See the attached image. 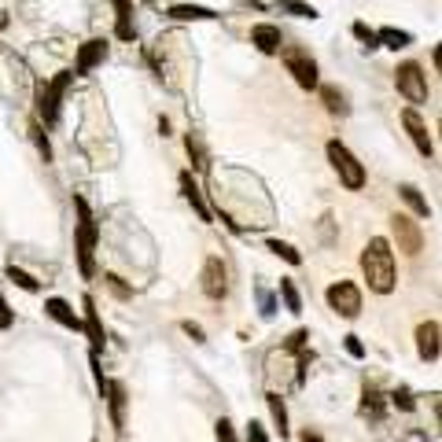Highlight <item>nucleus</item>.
Wrapping results in <instances>:
<instances>
[{"instance_id": "nucleus-1", "label": "nucleus", "mask_w": 442, "mask_h": 442, "mask_svg": "<svg viewBox=\"0 0 442 442\" xmlns=\"http://www.w3.org/2000/svg\"><path fill=\"white\" fill-rule=\"evenodd\" d=\"M361 273L369 280V287L376 295H387L394 292V251H391V243L384 236H372L365 243V251H361Z\"/></svg>"}, {"instance_id": "nucleus-2", "label": "nucleus", "mask_w": 442, "mask_h": 442, "mask_svg": "<svg viewBox=\"0 0 442 442\" xmlns=\"http://www.w3.org/2000/svg\"><path fill=\"white\" fill-rule=\"evenodd\" d=\"M74 210H78V232H74V251H78V269L81 277H93V247H96V217L88 210L81 195H74Z\"/></svg>"}, {"instance_id": "nucleus-3", "label": "nucleus", "mask_w": 442, "mask_h": 442, "mask_svg": "<svg viewBox=\"0 0 442 442\" xmlns=\"http://www.w3.org/2000/svg\"><path fill=\"white\" fill-rule=\"evenodd\" d=\"M328 163H332V170L339 173L343 188H350V192L365 188V166H361L358 159H354L346 144H339V140H328Z\"/></svg>"}, {"instance_id": "nucleus-4", "label": "nucleus", "mask_w": 442, "mask_h": 442, "mask_svg": "<svg viewBox=\"0 0 442 442\" xmlns=\"http://www.w3.org/2000/svg\"><path fill=\"white\" fill-rule=\"evenodd\" d=\"M71 81H74V71H59L52 85L37 81V122L52 125L59 118V100H63V93H66V85H71Z\"/></svg>"}, {"instance_id": "nucleus-5", "label": "nucleus", "mask_w": 442, "mask_h": 442, "mask_svg": "<svg viewBox=\"0 0 442 442\" xmlns=\"http://www.w3.org/2000/svg\"><path fill=\"white\" fill-rule=\"evenodd\" d=\"M280 56H284L287 74L295 78V85H299V88H306V93H314V88L321 85V78H317V63H314V56H309L306 48H295V44H284V48H280Z\"/></svg>"}, {"instance_id": "nucleus-6", "label": "nucleus", "mask_w": 442, "mask_h": 442, "mask_svg": "<svg viewBox=\"0 0 442 442\" xmlns=\"http://www.w3.org/2000/svg\"><path fill=\"white\" fill-rule=\"evenodd\" d=\"M394 85L409 103H428V74L420 71V63H402L394 71Z\"/></svg>"}, {"instance_id": "nucleus-7", "label": "nucleus", "mask_w": 442, "mask_h": 442, "mask_svg": "<svg viewBox=\"0 0 442 442\" xmlns=\"http://www.w3.org/2000/svg\"><path fill=\"white\" fill-rule=\"evenodd\" d=\"M328 306L336 309L339 317H358L361 314V292H358V284L336 280V284L328 287Z\"/></svg>"}, {"instance_id": "nucleus-8", "label": "nucleus", "mask_w": 442, "mask_h": 442, "mask_svg": "<svg viewBox=\"0 0 442 442\" xmlns=\"http://www.w3.org/2000/svg\"><path fill=\"white\" fill-rule=\"evenodd\" d=\"M391 229H394V240H398V251H406V255H420V251H424V232H420V225H416L409 214H394L391 217Z\"/></svg>"}, {"instance_id": "nucleus-9", "label": "nucleus", "mask_w": 442, "mask_h": 442, "mask_svg": "<svg viewBox=\"0 0 442 442\" xmlns=\"http://www.w3.org/2000/svg\"><path fill=\"white\" fill-rule=\"evenodd\" d=\"M203 295L214 299V302H221L229 295V269H225V262H221L217 255H210L203 262Z\"/></svg>"}, {"instance_id": "nucleus-10", "label": "nucleus", "mask_w": 442, "mask_h": 442, "mask_svg": "<svg viewBox=\"0 0 442 442\" xmlns=\"http://www.w3.org/2000/svg\"><path fill=\"white\" fill-rule=\"evenodd\" d=\"M402 125H406V133H409V140L416 144V151L424 155V159H431V155H435V144H431L428 122L416 115V107H406V110H402Z\"/></svg>"}, {"instance_id": "nucleus-11", "label": "nucleus", "mask_w": 442, "mask_h": 442, "mask_svg": "<svg viewBox=\"0 0 442 442\" xmlns=\"http://www.w3.org/2000/svg\"><path fill=\"white\" fill-rule=\"evenodd\" d=\"M251 44L265 56H277L284 48V34H280V26H273V22H258V26H251Z\"/></svg>"}, {"instance_id": "nucleus-12", "label": "nucleus", "mask_w": 442, "mask_h": 442, "mask_svg": "<svg viewBox=\"0 0 442 442\" xmlns=\"http://www.w3.org/2000/svg\"><path fill=\"white\" fill-rule=\"evenodd\" d=\"M100 387L110 406V424H115V431H125V387L118 380H100Z\"/></svg>"}, {"instance_id": "nucleus-13", "label": "nucleus", "mask_w": 442, "mask_h": 442, "mask_svg": "<svg viewBox=\"0 0 442 442\" xmlns=\"http://www.w3.org/2000/svg\"><path fill=\"white\" fill-rule=\"evenodd\" d=\"M107 59V41H100V37H93V41H85L81 48H78V63H74V78L78 74H88L96 63H103Z\"/></svg>"}, {"instance_id": "nucleus-14", "label": "nucleus", "mask_w": 442, "mask_h": 442, "mask_svg": "<svg viewBox=\"0 0 442 442\" xmlns=\"http://www.w3.org/2000/svg\"><path fill=\"white\" fill-rule=\"evenodd\" d=\"M416 350L424 361H435L438 358V321H424L416 328Z\"/></svg>"}, {"instance_id": "nucleus-15", "label": "nucleus", "mask_w": 442, "mask_h": 442, "mask_svg": "<svg viewBox=\"0 0 442 442\" xmlns=\"http://www.w3.org/2000/svg\"><path fill=\"white\" fill-rule=\"evenodd\" d=\"M44 314H48L52 321H59L63 328H71V332H81V317L74 314V306L66 302V299H48V302H44Z\"/></svg>"}, {"instance_id": "nucleus-16", "label": "nucleus", "mask_w": 442, "mask_h": 442, "mask_svg": "<svg viewBox=\"0 0 442 442\" xmlns=\"http://www.w3.org/2000/svg\"><path fill=\"white\" fill-rule=\"evenodd\" d=\"M81 306H85V321H81V328L88 332V339H93V354H96V350H103V324H100V314H96L93 295H85Z\"/></svg>"}, {"instance_id": "nucleus-17", "label": "nucleus", "mask_w": 442, "mask_h": 442, "mask_svg": "<svg viewBox=\"0 0 442 442\" xmlns=\"http://www.w3.org/2000/svg\"><path fill=\"white\" fill-rule=\"evenodd\" d=\"M115 37L118 41L137 37V30H133V4H129V0H115Z\"/></svg>"}, {"instance_id": "nucleus-18", "label": "nucleus", "mask_w": 442, "mask_h": 442, "mask_svg": "<svg viewBox=\"0 0 442 442\" xmlns=\"http://www.w3.org/2000/svg\"><path fill=\"white\" fill-rule=\"evenodd\" d=\"M181 188H185V199L192 203V210L199 214V221H210V210L203 203V192H199V185L192 181V173H181Z\"/></svg>"}, {"instance_id": "nucleus-19", "label": "nucleus", "mask_w": 442, "mask_h": 442, "mask_svg": "<svg viewBox=\"0 0 442 442\" xmlns=\"http://www.w3.org/2000/svg\"><path fill=\"white\" fill-rule=\"evenodd\" d=\"M166 15H170V19H177V22H192V19H199V22H210V19H217V11H210V8H199V4H173Z\"/></svg>"}, {"instance_id": "nucleus-20", "label": "nucleus", "mask_w": 442, "mask_h": 442, "mask_svg": "<svg viewBox=\"0 0 442 442\" xmlns=\"http://www.w3.org/2000/svg\"><path fill=\"white\" fill-rule=\"evenodd\" d=\"M398 195H402V199H406V203H409V210H413L416 217H428V214H431V207H428V199H424V195H420V188H416V185H402V188H398Z\"/></svg>"}, {"instance_id": "nucleus-21", "label": "nucleus", "mask_w": 442, "mask_h": 442, "mask_svg": "<svg viewBox=\"0 0 442 442\" xmlns=\"http://www.w3.org/2000/svg\"><path fill=\"white\" fill-rule=\"evenodd\" d=\"M321 88V100H324V107H328V115H346V96L339 93L336 85H317Z\"/></svg>"}, {"instance_id": "nucleus-22", "label": "nucleus", "mask_w": 442, "mask_h": 442, "mask_svg": "<svg viewBox=\"0 0 442 442\" xmlns=\"http://www.w3.org/2000/svg\"><path fill=\"white\" fill-rule=\"evenodd\" d=\"M376 41H384L387 48H394V52H398V48H406V44L413 41V34H406V30H394V26H384L380 34H376Z\"/></svg>"}, {"instance_id": "nucleus-23", "label": "nucleus", "mask_w": 442, "mask_h": 442, "mask_svg": "<svg viewBox=\"0 0 442 442\" xmlns=\"http://www.w3.org/2000/svg\"><path fill=\"white\" fill-rule=\"evenodd\" d=\"M265 247H269L277 258H284V262H292V265H302V255L292 247V243H284V240H269L265 243Z\"/></svg>"}, {"instance_id": "nucleus-24", "label": "nucleus", "mask_w": 442, "mask_h": 442, "mask_svg": "<svg viewBox=\"0 0 442 442\" xmlns=\"http://www.w3.org/2000/svg\"><path fill=\"white\" fill-rule=\"evenodd\" d=\"M185 148H188V155H192V166H195V170H207V151H203V144H199L195 133H188V137H185Z\"/></svg>"}, {"instance_id": "nucleus-25", "label": "nucleus", "mask_w": 442, "mask_h": 442, "mask_svg": "<svg viewBox=\"0 0 442 442\" xmlns=\"http://www.w3.org/2000/svg\"><path fill=\"white\" fill-rule=\"evenodd\" d=\"M265 402H269V413H273V420H277L280 435H287V409H284V402H280V394H265Z\"/></svg>"}, {"instance_id": "nucleus-26", "label": "nucleus", "mask_w": 442, "mask_h": 442, "mask_svg": "<svg viewBox=\"0 0 442 442\" xmlns=\"http://www.w3.org/2000/svg\"><path fill=\"white\" fill-rule=\"evenodd\" d=\"M361 409L372 413V420L384 416V398H380V391H376V387H365V402H361Z\"/></svg>"}, {"instance_id": "nucleus-27", "label": "nucleus", "mask_w": 442, "mask_h": 442, "mask_svg": "<svg viewBox=\"0 0 442 442\" xmlns=\"http://www.w3.org/2000/svg\"><path fill=\"white\" fill-rule=\"evenodd\" d=\"M30 133H34V144H37V151H41V159H44V163H52V144H48V137H44L41 122H34Z\"/></svg>"}, {"instance_id": "nucleus-28", "label": "nucleus", "mask_w": 442, "mask_h": 442, "mask_svg": "<svg viewBox=\"0 0 442 442\" xmlns=\"http://www.w3.org/2000/svg\"><path fill=\"white\" fill-rule=\"evenodd\" d=\"M8 280H15V284L22 287V292H37V287H41V284H37V280H34L30 273H22V269H15V265H8Z\"/></svg>"}, {"instance_id": "nucleus-29", "label": "nucleus", "mask_w": 442, "mask_h": 442, "mask_svg": "<svg viewBox=\"0 0 442 442\" xmlns=\"http://www.w3.org/2000/svg\"><path fill=\"white\" fill-rule=\"evenodd\" d=\"M280 295H284V302H287V309H292V314H299V309H302L299 292H295V284H292V280H280Z\"/></svg>"}, {"instance_id": "nucleus-30", "label": "nucleus", "mask_w": 442, "mask_h": 442, "mask_svg": "<svg viewBox=\"0 0 442 442\" xmlns=\"http://www.w3.org/2000/svg\"><path fill=\"white\" fill-rule=\"evenodd\" d=\"M280 8L292 11V15H299V19H317V11L309 8V4H302V0H280Z\"/></svg>"}, {"instance_id": "nucleus-31", "label": "nucleus", "mask_w": 442, "mask_h": 442, "mask_svg": "<svg viewBox=\"0 0 442 442\" xmlns=\"http://www.w3.org/2000/svg\"><path fill=\"white\" fill-rule=\"evenodd\" d=\"M214 435H217V442H240V438H236V431H232V424H229L225 416H221L217 424H214Z\"/></svg>"}, {"instance_id": "nucleus-32", "label": "nucleus", "mask_w": 442, "mask_h": 442, "mask_svg": "<svg viewBox=\"0 0 442 442\" xmlns=\"http://www.w3.org/2000/svg\"><path fill=\"white\" fill-rule=\"evenodd\" d=\"M354 37H361L365 48H376V44H380V41H376V30H369L365 22H354Z\"/></svg>"}, {"instance_id": "nucleus-33", "label": "nucleus", "mask_w": 442, "mask_h": 442, "mask_svg": "<svg viewBox=\"0 0 442 442\" xmlns=\"http://www.w3.org/2000/svg\"><path fill=\"white\" fill-rule=\"evenodd\" d=\"M181 328H185V336H192V343H207V332H203V328H199L195 321H185Z\"/></svg>"}, {"instance_id": "nucleus-34", "label": "nucleus", "mask_w": 442, "mask_h": 442, "mask_svg": "<svg viewBox=\"0 0 442 442\" xmlns=\"http://www.w3.org/2000/svg\"><path fill=\"white\" fill-rule=\"evenodd\" d=\"M247 442H269V435H265V428L258 424V420H251V424H247Z\"/></svg>"}, {"instance_id": "nucleus-35", "label": "nucleus", "mask_w": 442, "mask_h": 442, "mask_svg": "<svg viewBox=\"0 0 442 442\" xmlns=\"http://www.w3.org/2000/svg\"><path fill=\"white\" fill-rule=\"evenodd\" d=\"M391 398H394V406H398V409H413V398H409V391H406V387H398Z\"/></svg>"}, {"instance_id": "nucleus-36", "label": "nucleus", "mask_w": 442, "mask_h": 442, "mask_svg": "<svg viewBox=\"0 0 442 442\" xmlns=\"http://www.w3.org/2000/svg\"><path fill=\"white\" fill-rule=\"evenodd\" d=\"M346 354H350V358H365V346H361L358 336H346Z\"/></svg>"}, {"instance_id": "nucleus-37", "label": "nucleus", "mask_w": 442, "mask_h": 442, "mask_svg": "<svg viewBox=\"0 0 442 442\" xmlns=\"http://www.w3.org/2000/svg\"><path fill=\"white\" fill-rule=\"evenodd\" d=\"M15 324V314L8 309V302H4V295H0V328H11Z\"/></svg>"}, {"instance_id": "nucleus-38", "label": "nucleus", "mask_w": 442, "mask_h": 442, "mask_svg": "<svg viewBox=\"0 0 442 442\" xmlns=\"http://www.w3.org/2000/svg\"><path fill=\"white\" fill-rule=\"evenodd\" d=\"M309 336H306V332H295V336L292 339H287V350H302V343H306Z\"/></svg>"}, {"instance_id": "nucleus-39", "label": "nucleus", "mask_w": 442, "mask_h": 442, "mask_svg": "<svg viewBox=\"0 0 442 442\" xmlns=\"http://www.w3.org/2000/svg\"><path fill=\"white\" fill-rule=\"evenodd\" d=\"M107 284H110V287H115V295H122V299L129 295V292H125V284H122V280H118L115 273H110V277H107Z\"/></svg>"}, {"instance_id": "nucleus-40", "label": "nucleus", "mask_w": 442, "mask_h": 442, "mask_svg": "<svg viewBox=\"0 0 442 442\" xmlns=\"http://www.w3.org/2000/svg\"><path fill=\"white\" fill-rule=\"evenodd\" d=\"M302 442H321V435H314V431H306V435H302Z\"/></svg>"}]
</instances>
